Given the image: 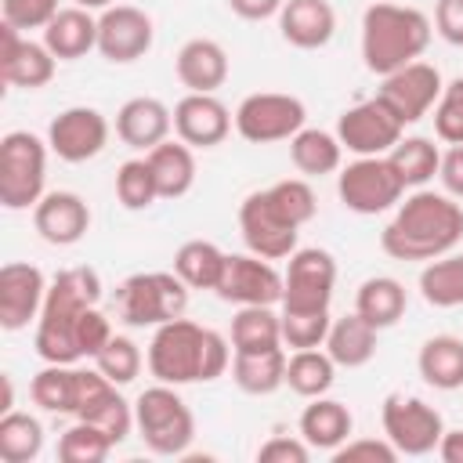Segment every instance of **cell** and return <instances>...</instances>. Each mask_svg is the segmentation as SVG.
Segmentation results:
<instances>
[{"instance_id": "cb8c5ba5", "label": "cell", "mask_w": 463, "mask_h": 463, "mask_svg": "<svg viewBox=\"0 0 463 463\" xmlns=\"http://www.w3.org/2000/svg\"><path fill=\"white\" fill-rule=\"evenodd\" d=\"M174 130V112L159 98H130L116 112V134L127 148H156Z\"/></svg>"}, {"instance_id": "8fae6325", "label": "cell", "mask_w": 463, "mask_h": 463, "mask_svg": "<svg viewBox=\"0 0 463 463\" xmlns=\"http://www.w3.org/2000/svg\"><path fill=\"white\" fill-rule=\"evenodd\" d=\"M282 279H286L282 311H329L336 286V260L329 250L318 246L293 250Z\"/></svg>"}, {"instance_id": "8d00e7d4", "label": "cell", "mask_w": 463, "mask_h": 463, "mask_svg": "<svg viewBox=\"0 0 463 463\" xmlns=\"http://www.w3.org/2000/svg\"><path fill=\"white\" fill-rule=\"evenodd\" d=\"M333 380H336V362L329 358V351L304 347L286 358V383L300 398H322L333 387Z\"/></svg>"}, {"instance_id": "7dc6e473", "label": "cell", "mask_w": 463, "mask_h": 463, "mask_svg": "<svg viewBox=\"0 0 463 463\" xmlns=\"http://www.w3.org/2000/svg\"><path fill=\"white\" fill-rule=\"evenodd\" d=\"M58 0H0V14L7 25H14L18 33L29 29H47V22L58 14Z\"/></svg>"}, {"instance_id": "d6a6232c", "label": "cell", "mask_w": 463, "mask_h": 463, "mask_svg": "<svg viewBox=\"0 0 463 463\" xmlns=\"http://www.w3.org/2000/svg\"><path fill=\"white\" fill-rule=\"evenodd\" d=\"M29 394L40 409L47 412H58V416H76V405H80V369L72 365H61V362H47L33 383H29Z\"/></svg>"}, {"instance_id": "9c48e42d", "label": "cell", "mask_w": 463, "mask_h": 463, "mask_svg": "<svg viewBox=\"0 0 463 463\" xmlns=\"http://www.w3.org/2000/svg\"><path fill=\"white\" fill-rule=\"evenodd\" d=\"M307 109L297 94H279V90H260L239 101L235 109V130L250 145H271V141H289L297 130H304Z\"/></svg>"}, {"instance_id": "f6af8a7d", "label": "cell", "mask_w": 463, "mask_h": 463, "mask_svg": "<svg viewBox=\"0 0 463 463\" xmlns=\"http://www.w3.org/2000/svg\"><path fill=\"white\" fill-rule=\"evenodd\" d=\"M268 195H271V203H275V206H279V210H282L297 228H304V224L315 217V210H318L311 184H307V181H300V177L275 181V184L268 188Z\"/></svg>"}, {"instance_id": "8992f818", "label": "cell", "mask_w": 463, "mask_h": 463, "mask_svg": "<svg viewBox=\"0 0 463 463\" xmlns=\"http://www.w3.org/2000/svg\"><path fill=\"white\" fill-rule=\"evenodd\" d=\"M188 307V286L177 271H137L116 286V315L127 326H163Z\"/></svg>"}, {"instance_id": "f1b7e54d", "label": "cell", "mask_w": 463, "mask_h": 463, "mask_svg": "<svg viewBox=\"0 0 463 463\" xmlns=\"http://www.w3.org/2000/svg\"><path fill=\"white\" fill-rule=\"evenodd\" d=\"M376 333L380 329L373 322H365L358 311H351L344 318H333V326L326 333V351L336 365L358 369L376 354Z\"/></svg>"}, {"instance_id": "db71d44e", "label": "cell", "mask_w": 463, "mask_h": 463, "mask_svg": "<svg viewBox=\"0 0 463 463\" xmlns=\"http://www.w3.org/2000/svg\"><path fill=\"white\" fill-rule=\"evenodd\" d=\"M282 4H286V0H228V7H232L239 18H246V22H264V18L279 14Z\"/></svg>"}, {"instance_id": "836d02e7", "label": "cell", "mask_w": 463, "mask_h": 463, "mask_svg": "<svg viewBox=\"0 0 463 463\" xmlns=\"http://www.w3.org/2000/svg\"><path fill=\"white\" fill-rule=\"evenodd\" d=\"M286 351L271 347V351H257V354H235L232 358V380L239 391L246 394H275L286 383Z\"/></svg>"}, {"instance_id": "f5cc1de1", "label": "cell", "mask_w": 463, "mask_h": 463, "mask_svg": "<svg viewBox=\"0 0 463 463\" xmlns=\"http://www.w3.org/2000/svg\"><path fill=\"white\" fill-rule=\"evenodd\" d=\"M438 177H441V184H445V192H449L452 199H463V145H452V148L441 156Z\"/></svg>"}, {"instance_id": "484cf974", "label": "cell", "mask_w": 463, "mask_h": 463, "mask_svg": "<svg viewBox=\"0 0 463 463\" xmlns=\"http://www.w3.org/2000/svg\"><path fill=\"white\" fill-rule=\"evenodd\" d=\"M354 430V416L344 402L336 398H311V405L300 412V438L318 449V452H333L340 449Z\"/></svg>"}, {"instance_id": "e0dca14e", "label": "cell", "mask_w": 463, "mask_h": 463, "mask_svg": "<svg viewBox=\"0 0 463 463\" xmlns=\"http://www.w3.org/2000/svg\"><path fill=\"white\" fill-rule=\"evenodd\" d=\"M76 420L98 423L116 445L134 430V405L119 394V383H112L101 369H80V405Z\"/></svg>"}, {"instance_id": "681fc988", "label": "cell", "mask_w": 463, "mask_h": 463, "mask_svg": "<svg viewBox=\"0 0 463 463\" xmlns=\"http://www.w3.org/2000/svg\"><path fill=\"white\" fill-rule=\"evenodd\" d=\"M109 340H112L109 318L98 311V304L87 307V311L80 315V322H76V347H80V354H83V358H94Z\"/></svg>"}, {"instance_id": "ab89813d", "label": "cell", "mask_w": 463, "mask_h": 463, "mask_svg": "<svg viewBox=\"0 0 463 463\" xmlns=\"http://www.w3.org/2000/svg\"><path fill=\"white\" fill-rule=\"evenodd\" d=\"M43 449V427L29 412H4L0 416V459L4 463H29Z\"/></svg>"}, {"instance_id": "d590c367", "label": "cell", "mask_w": 463, "mask_h": 463, "mask_svg": "<svg viewBox=\"0 0 463 463\" xmlns=\"http://www.w3.org/2000/svg\"><path fill=\"white\" fill-rule=\"evenodd\" d=\"M228 253L206 239H188L177 253H174V271L181 275V282L188 289H217L221 271H224Z\"/></svg>"}, {"instance_id": "83f0119b", "label": "cell", "mask_w": 463, "mask_h": 463, "mask_svg": "<svg viewBox=\"0 0 463 463\" xmlns=\"http://www.w3.org/2000/svg\"><path fill=\"white\" fill-rule=\"evenodd\" d=\"M145 159L156 174L159 199H181L195 184V156H192V145H184L181 137L177 141H159L156 148L145 152Z\"/></svg>"}, {"instance_id": "816d5d0a", "label": "cell", "mask_w": 463, "mask_h": 463, "mask_svg": "<svg viewBox=\"0 0 463 463\" xmlns=\"http://www.w3.org/2000/svg\"><path fill=\"white\" fill-rule=\"evenodd\" d=\"M434 29L441 40L463 47V0H438L434 7Z\"/></svg>"}, {"instance_id": "277c9868", "label": "cell", "mask_w": 463, "mask_h": 463, "mask_svg": "<svg viewBox=\"0 0 463 463\" xmlns=\"http://www.w3.org/2000/svg\"><path fill=\"white\" fill-rule=\"evenodd\" d=\"M430 43V18L416 7L402 4H369L362 14V58L376 76H391L394 69L420 61Z\"/></svg>"}, {"instance_id": "ee69618b", "label": "cell", "mask_w": 463, "mask_h": 463, "mask_svg": "<svg viewBox=\"0 0 463 463\" xmlns=\"http://www.w3.org/2000/svg\"><path fill=\"white\" fill-rule=\"evenodd\" d=\"M94 369H101L112 383L123 387L141 373V351H137V344L130 336H116L112 333V340L94 354Z\"/></svg>"}, {"instance_id": "f35d334b", "label": "cell", "mask_w": 463, "mask_h": 463, "mask_svg": "<svg viewBox=\"0 0 463 463\" xmlns=\"http://www.w3.org/2000/svg\"><path fill=\"white\" fill-rule=\"evenodd\" d=\"M387 159L398 170L405 188H423L438 174V166H441V152H438V145L430 137H402L387 152Z\"/></svg>"}, {"instance_id": "2e32d148", "label": "cell", "mask_w": 463, "mask_h": 463, "mask_svg": "<svg viewBox=\"0 0 463 463\" xmlns=\"http://www.w3.org/2000/svg\"><path fill=\"white\" fill-rule=\"evenodd\" d=\"M152 36H156L152 18L141 7L112 4L98 14V51L105 61L127 65V61L145 58L152 47Z\"/></svg>"}, {"instance_id": "5b68a950", "label": "cell", "mask_w": 463, "mask_h": 463, "mask_svg": "<svg viewBox=\"0 0 463 463\" xmlns=\"http://www.w3.org/2000/svg\"><path fill=\"white\" fill-rule=\"evenodd\" d=\"M134 427L148 452L156 456H184L195 438V416L174 383L145 387L134 402Z\"/></svg>"}, {"instance_id": "9f6ffc18", "label": "cell", "mask_w": 463, "mask_h": 463, "mask_svg": "<svg viewBox=\"0 0 463 463\" xmlns=\"http://www.w3.org/2000/svg\"><path fill=\"white\" fill-rule=\"evenodd\" d=\"M76 7H87V11H105V7H112V0H72Z\"/></svg>"}, {"instance_id": "603a6c76", "label": "cell", "mask_w": 463, "mask_h": 463, "mask_svg": "<svg viewBox=\"0 0 463 463\" xmlns=\"http://www.w3.org/2000/svg\"><path fill=\"white\" fill-rule=\"evenodd\" d=\"M279 29L286 43L300 51H315L333 40L336 11L329 7V0H286L279 11Z\"/></svg>"}, {"instance_id": "c3c4849f", "label": "cell", "mask_w": 463, "mask_h": 463, "mask_svg": "<svg viewBox=\"0 0 463 463\" xmlns=\"http://www.w3.org/2000/svg\"><path fill=\"white\" fill-rule=\"evenodd\" d=\"M402 452L387 438H347L333 449V463H394Z\"/></svg>"}, {"instance_id": "e575fe53", "label": "cell", "mask_w": 463, "mask_h": 463, "mask_svg": "<svg viewBox=\"0 0 463 463\" xmlns=\"http://www.w3.org/2000/svg\"><path fill=\"white\" fill-rule=\"evenodd\" d=\"M340 156H344V145L336 134L329 130H318V127H304L289 137V159L300 174L307 177H322V174H333L340 166Z\"/></svg>"}, {"instance_id": "b9f144b4", "label": "cell", "mask_w": 463, "mask_h": 463, "mask_svg": "<svg viewBox=\"0 0 463 463\" xmlns=\"http://www.w3.org/2000/svg\"><path fill=\"white\" fill-rule=\"evenodd\" d=\"M116 199H119L127 210H148V206L159 199L156 174H152L148 159H127V163L116 170Z\"/></svg>"}, {"instance_id": "1f68e13d", "label": "cell", "mask_w": 463, "mask_h": 463, "mask_svg": "<svg viewBox=\"0 0 463 463\" xmlns=\"http://www.w3.org/2000/svg\"><path fill=\"white\" fill-rule=\"evenodd\" d=\"M405 304H409L405 286H402L398 279H391V275L365 279V282L358 286V293H354V311H358L365 322H373L376 329L394 326V322L405 315Z\"/></svg>"}, {"instance_id": "11a10c76", "label": "cell", "mask_w": 463, "mask_h": 463, "mask_svg": "<svg viewBox=\"0 0 463 463\" xmlns=\"http://www.w3.org/2000/svg\"><path fill=\"white\" fill-rule=\"evenodd\" d=\"M438 456L445 463H463V430H445L438 441Z\"/></svg>"}, {"instance_id": "d6986e66", "label": "cell", "mask_w": 463, "mask_h": 463, "mask_svg": "<svg viewBox=\"0 0 463 463\" xmlns=\"http://www.w3.org/2000/svg\"><path fill=\"white\" fill-rule=\"evenodd\" d=\"M43 300H47V279L36 264L7 260L0 268V326L7 333H18L33 318H40Z\"/></svg>"}, {"instance_id": "bcb514c9", "label": "cell", "mask_w": 463, "mask_h": 463, "mask_svg": "<svg viewBox=\"0 0 463 463\" xmlns=\"http://www.w3.org/2000/svg\"><path fill=\"white\" fill-rule=\"evenodd\" d=\"M434 134L445 145H463V76L445 83V90L434 105Z\"/></svg>"}, {"instance_id": "d4e9b609", "label": "cell", "mask_w": 463, "mask_h": 463, "mask_svg": "<svg viewBox=\"0 0 463 463\" xmlns=\"http://www.w3.org/2000/svg\"><path fill=\"white\" fill-rule=\"evenodd\" d=\"M177 80L192 94H213L228 80V54L217 40L195 36L177 51Z\"/></svg>"}, {"instance_id": "4fadbf2b", "label": "cell", "mask_w": 463, "mask_h": 463, "mask_svg": "<svg viewBox=\"0 0 463 463\" xmlns=\"http://www.w3.org/2000/svg\"><path fill=\"white\" fill-rule=\"evenodd\" d=\"M282 289H286V279L279 275V268L268 257L228 253L221 282H217L213 293L221 300H228V304H239V307H250V304L275 307V304H282Z\"/></svg>"}, {"instance_id": "74e56055", "label": "cell", "mask_w": 463, "mask_h": 463, "mask_svg": "<svg viewBox=\"0 0 463 463\" xmlns=\"http://www.w3.org/2000/svg\"><path fill=\"white\" fill-rule=\"evenodd\" d=\"M420 293L434 307H463V253L427 260L420 271Z\"/></svg>"}, {"instance_id": "30bf717a", "label": "cell", "mask_w": 463, "mask_h": 463, "mask_svg": "<svg viewBox=\"0 0 463 463\" xmlns=\"http://www.w3.org/2000/svg\"><path fill=\"white\" fill-rule=\"evenodd\" d=\"M383 438L402 452V456H427L438 452V441L445 434L441 412L427 405L423 398L412 394H387L380 409Z\"/></svg>"}, {"instance_id": "9a60e30c", "label": "cell", "mask_w": 463, "mask_h": 463, "mask_svg": "<svg viewBox=\"0 0 463 463\" xmlns=\"http://www.w3.org/2000/svg\"><path fill=\"white\" fill-rule=\"evenodd\" d=\"M402 130L405 123L380 98L358 101L336 119V137L354 156H387L402 141Z\"/></svg>"}, {"instance_id": "60d3db41", "label": "cell", "mask_w": 463, "mask_h": 463, "mask_svg": "<svg viewBox=\"0 0 463 463\" xmlns=\"http://www.w3.org/2000/svg\"><path fill=\"white\" fill-rule=\"evenodd\" d=\"M112 438L87 420H76L61 438H58V459L61 463H101L112 452Z\"/></svg>"}, {"instance_id": "4316f807", "label": "cell", "mask_w": 463, "mask_h": 463, "mask_svg": "<svg viewBox=\"0 0 463 463\" xmlns=\"http://www.w3.org/2000/svg\"><path fill=\"white\" fill-rule=\"evenodd\" d=\"M43 43L58 61L83 58L90 47H98V18L87 7H61L43 29Z\"/></svg>"}, {"instance_id": "f546056e", "label": "cell", "mask_w": 463, "mask_h": 463, "mask_svg": "<svg viewBox=\"0 0 463 463\" xmlns=\"http://www.w3.org/2000/svg\"><path fill=\"white\" fill-rule=\"evenodd\" d=\"M416 369L438 391L463 387V340L459 336H449V333L423 340V347L416 354Z\"/></svg>"}, {"instance_id": "52a82bcc", "label": "cell", "mask_w": 463, "mask_h": 463, "mask_svg": "<svg viewBox=\"0 0 463 463\" xmlns=\"http://www.w3.org/2000/svg\"><path fill=\"white\" fill-rule=\"evenodd\" d=\"M47 148L29 130H11L0 141V203L7 210H29L43 199Z\"/></svg>"}, {"instance_id": "ba28073f", "label": "cell", "mask_w": 463, "mask_h": 463, "mask_svg": "<svg viewBox=\"0 0 463 463\" xmlns=\"http://www.w3.org/2000/svg\"><path fill=\"white\" fill-rule=\"evenodd\" d=\"M336 195L354 213H383L402 203L405 184L387 156H358L340 170Z\"/></svg>"}, {"instance_id": "7bdbcfd3", "label": "cell", "mask_w": 463, "mask_h": 463, "mask_svg": "<svg viewBox=\"0 0 463 463\" xmlns=\"http://www.w3.org/2000/svg\"><path fill=\"white\" fill-rule=\"evenodd\" d=\"M333 318L329 311H282V344L293 351L322 347Z\"/></svg>"}, {"instance_id": "5bb4252c", "label": "cell", "mask_w": 463, "mask_h": 463, "mask_svg": "<svg viewBox=\"0 0 463 463\" xmlns=\"http://www.w3.org/2000/svg\"><path fill=\"white\" fill-rule=\"evenodd\" d=\"M383 83H380V90H376V98L409 127V123H416V119H423L434 105H438V98H441V90H445V83H441V72L430 65V61H409V65H402V69H394L391 76H380Z\"/></svg>"}, {"instance_id": "44dd1931", "label": "cell", "mask_w": 463, "mask_h": 463, "mask_svg": "<svg viewBox=\"0 0 463 463\" xmlns=\"http://www.w3.org/2000/svg\"><path fill=\"white\" fill-rule=\"evenodd\" d=\"M174 130L184 145L192 148H213L228 137L232 130V112L224 109L221 98L213 94H184L174 105Z\"/></svg>"}, {"instance_id": "ffe728a7", "label": "cell", "mask_w": 463, "mask_h": 463, "mask_svg": "<svg viewBox=\"0 0 463 463\" xmlns=\"http://www.w3.org/2000/svg\"><path fill=\"white\" fill-rule=\"evenodd\" d=\"M54 61L58 58L47 51V43H36V40L22 36L14 25L0 22V76H4V83L36 90V87L51 83Z\"/></svg>"}, {"instance_id": "7a4b0ae2", "label": "cell", "mask_w": 463, "mask_h": 463, "mask_svg": "<svg viewBox=\"0 0 463 463\" xmlns=\"http://www.w3.org/2000/svg\"><path fill=\"white\" fill-rule=\"evenodd\" d=\"M232 362L228 340L217 329H206L192 318H170L156 326V336L148 344V373L159 383H210L217 380Z\"/></svg>"}, {"instance_id": "7c38bea8", "label": "cell", "mask_w": 463, "mask_h": 463, "mask_svg": "<svg viewBox=\"0 0 463 463\" xmlns=\"http://www.w3.org/2000/svg\"><path fill=\"white\" fill-rule=\"evenodd\" d=\"M239 228H242V242L250 246V253L268 257V260H282L297 250V235L300 228L271 203L268 188L250 192L239 206Z\"/></svg>"}, {"instance_id": "3957f363", "label": "cell", "mask_w": 463, "mask_h": 463, "mask_svg": "<svg viewBox=\"0 0 463 463\" xmlns=\"http://www.w3.org/2000/svg\"><path fill=\"white\" fill-rule=\"evenodd\" d=\"M98 300H101V279L94 268L80 264L58 271L47 286V300L36 318V354L43 362H61V365L80 362L83 354L76 347V322Z\"/></svg>"}, {"instance_id": "7402d4cb", "label": "cell", "mask_w": 463, "mask_h": 463, "mask_svg": "<svg viewBox=\"0 0 463 463\" xmlns=\"http://www.w3.org/2000/svg\"><path fill=\"white\" fill-rule=\"evenodd\" d=\"M33 228L51 246H72L90 228V206L76 192H43L33 206Z\"/></svg>"}, {"instance_id": "f907efd6", "label": "cell", "mask_w": 463, "mask_h": 463, "mask_svg": "<svg viewBox=\"0 0 463 463\" xmlns=\"http://www.w3.org/2000/svg\"><path fill=\"white\" fill-rule=\"evenodd\" d=\"M311 459V445L304 438H268L257 449V463H307Z\"/></svg>"}, {"instance_id": "6da1fadb", "label": "cell", "mask_w": 463, "mask_h": 463, "mask_svg": "<svg viewBox=\"0 0 463 463\" xmlns=\"http://www.w3.org/2000/svg\"><path fill=\"white\" fill-rule=\"evenodd\" d=\"M463 239V206L452 195L416 188L380 232V246L394 260H438Z\"/></svg>"}, {"instance_id": "ac0fdd59", "label": "cell", "mask_w": 463, "mask_h": 463, "mask_svg": "<svg viewBox=\"0 0 463 463\" xmlns=\"http://www.w3.org/2000/svg\"><path fill=\"white\" fill-rule=\"evenodd\" d=\"M109 141V119L90 105H72L58 112L47 127V145L65 163H87L94 159Z\"/></svg>"}, {"instance_id": "4dcf8cb0", "label": "cell", "mask_w": 463, "mask_h": 463, "mask_svg": "<svg viewBox=\"0 0 463 463\" xmlns=\"http://www.w3.org/2000/svg\"><path fill=\"white\" fill-rule=\"evenodd\" d=\"M282 347V315H275L268 304L239 307L232 318V351L235 354H257Z\"/></svg>"}]
</instances>
